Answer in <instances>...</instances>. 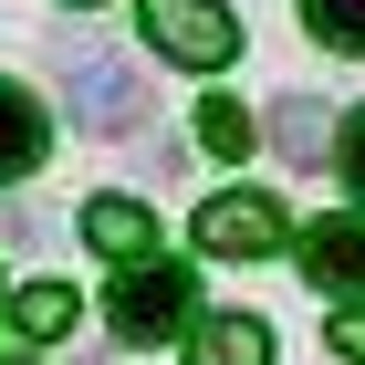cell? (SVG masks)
<instances>
[{
	"label": "cell",
	"instance_id": "cell-10",
	"mask_svg": "<svg viewBox=\"0 0 365 365\" xmlns=\"http://www.w3.org/2000/svg\"><path fill=\"white\" fill-rule=\"evenodd\" d=\"M11 324H21V344L31 334H63V324H73V292H63V282H31L21 303H11Z\"/></svg>",
	"mask_w": 365,
	"mask_h": 365
},
{
	"label": "cell",
	"instance_id": "cell-6",
	"mask_svg": "<svg viewBox=\"0 0 365 365\" xmlns=\"http://www.w3.org/2000/svg\"><path fill=\"white\" fill-rule=\"evenodd\" d=\"M42 146H53V115H42V94L0 73V178H31V168H42Z\"/></svg>",
	"mask_w": 365,
	"mask_h": 365
},
{
	"label": "cell",
	"instance_id": "cell-2",
	"mask_svg": "<svg viewBox=\"0 0 365 365\" xmlns=\"http://www.w3.org/2000/svg\"><path fill=\"white\" fill-rule=\"evenodd\" d=\"M146 42L188 73H220L240 53V21H230V0H146Z\"/></svg>",
	"mask_w": 365,
	"mask_h": 365
},
{
	"label": "cell",
	"instance_id": "cell-5",
	"mask_svg": "<svg viewBox=\"0 0 365 365\" xmlns=\"http://www.w3.org/2000/svg\"><path fill=\"white\" fill-rule=\"evenodd\" d=\"M292 251L324 292H365V220H313V230H292Z\"/></svg>",
	"mask_w": 365,
	"mask_h": 365
},
{
	"label": "cell",
	"instance_id": "cell-8",
	"mask_svg": "<svg viewBox=\"0 0 365 365\" xmlns=\"http://www.w3.org/2000/svg\"><path fill=\"white\" fill-rule=\"evenodd\" d=\"M84 240L105 261H146V251H157V220H146L136 198H94V209H84Z\"/></svg>",
	"mask_w": 365,
	"mask_h": 365
},
{
	"label": "cell",
	"instance_id": "cell-12",
	"mask_svg": "<svg viewBox=\"0 0 365 365\" xmlns=\"http://www.w3.org/2000/svg\"><path fill=\"white\" fill-rule=\"evenodd\" d=\"M324 146V105L313 94H282V157H313Z\"/></svg>",
	"mask_w": 365,
	"mask_h": 365
},
{
	"label": "cell",
	"instance_id": "cell-13",
	"mask_svg": "<svg viewBox=\"0 0 365 365\" xmlns=\"http://www.w3.org/2000/svg\"><path fill=\"white\" fill-rule=\"evenodd\" d=\"M334 157H344V178H355V198H365V115H344V136H334Z\"/></svg>",
	"mask_w": 365,
	"mask_h": 365
},
{
	"label": "cell",
	"instance_id": "cell-11",
	"mask_svg": "<svg viewBox=\"0 0 365 365\" xmlns=\"http://www.w3.org/2000/svg\"><path fill=\"white\" fill-rule=\"evenodd\" d=\"M313 42H334V53H365V0H303Z\"/></svg>",
	"mask_w": 365,
	"mask_h": 365
},
{
	"label": "cell",
	"instance_id": "cell-1",
	"mask_svg": "<svg viewBox=\"0 0 365 365\" xmlns=\"http://www.w3.org/2000/svg\"><path fill=\"white\" fill-rule=\"evenodd\" d=\"M198 324V272L188 261H136L115 282V344H178Z\"/></svg>",
	"mask_w": 365,
	"mask_h": 365
},
{
	"label": "cell",
	"instance_id": "cell-7",
	"mask_svg": "<svg viewBox=\"0 0 365 365\" xmlns=\"http://www.w3.org/2000/svg\"><path fill=\"white\" fill-rule=\"evenodd\" d=\"M188 365H272V334L251 313H198L188 324Z\"/></svg>",
	"mask_w": 365,
	"mask_h": 365
},
{
	"label": "cell",
	"instance_id": "cell-14",
	"mask_svg": "<svg viewBox=\"0 0 365 365\" xmlns=\"http://www.w3.org/2000/svg\"><path fill=\"white\" fill-rule=\"evenodd\" d=\"M324 344H334L344 365H365V313H344V324H334V334H324Z\"/></svg>",
	"mask_w": 365,
	"mask_h": 365
},
{
	"label": "cell",
	"instance_id": "cell-4",
	"mask_svg": "<svg viewBox=\"0 0 365 365\" xmlns=\"http://www.w3.org/2000/svg\"><path fill=\"white\" fill-rule=\"evenodd\" d=\"M73 115H84L94 136L136 125V115H146V73H136V63H105V53H84V63H73Z\"/></svg>",
	"mask_w": 365,
	"mask_h": 365
},
{
	"label": "cell",
	"instance_id": "cell-9",
	"mask_svg": "<svg viewBox=\"0 0 365 365\" xmlns=\"http://www.w3.org/2000/svg\"><path fill=\"white\" fill-rule=\"evenodd\" d=\"M198 146H209V157H251V115L230 105V94H209V105H198Z\"/></svg>",
	"mask_w": 365,
	"mask_h": 365
},
{
	"label": "cell",
	"instance_id": "cell-3",
	"mask_svg": "<svg viewBox=\"0 0 365 365\" xmlns=\"http://www.w3.org/2000/svg\"><path fill=\"white\" fill-rule=\"evenodd\" d=\"M198 251H220V261H261V251H282V198H261V188L209 198V209H198Z\"/></svg>",
	"mask_w": 365,
	"mask_h": 365
}]
</instances>
